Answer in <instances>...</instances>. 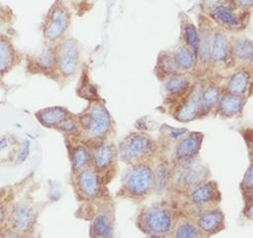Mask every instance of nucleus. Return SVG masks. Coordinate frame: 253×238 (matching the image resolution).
<instances>
[{
	"instance_id": "nucleus-1",
	"label": "nucleus",
	"mask_w": 253,
	"mask_h": 238,
	"mask_svg": "<svg viewBox=\"0 0 253 238\" xmlns=\"http://www.w3.org/2000/svg\"><path fill=\"white\" fill-rule=\"evenodd\" d=\"M80 132L89 140L105 141L113 128L110 113L101 101H93L77 115Z\"/></svg>"
},
{
	"instance_id": "nucleus-2",
	"label": "nucleus",
	"mask_w": 253,
	"mask_h": 238,
	"mask_svg": "<svg viewBox=\"0 0 253 238\" xmlns=\"http://www.w3.org/2000/svg\"><path fill=\"white\" fill-rule=\"evenodd\" d=\"M154 189L153 169L145 162L130 165L125 172L121 192L131 199H143Z\"/></svg>"
},
{
	"instance_id": "nucleus-3",
	"label": "nucleus",
	"mask_w": 253,
	"mask_h": 238,
	"mask_svg": "<svg viewBox=\"0 0 253 238\" xmlns=\"http://www.w3.org/2000/svg\"><path fill=\"white\" fill-rule=\"evenodd\" d=\"M71 24V12L63 0H55L44 15L41 30L42 38L50 44L65 38Z\"/></svg>"
},
{
	"instance_id": "nucleus-4",
	"label": "nucleus",
	"mask_w": 253,
	"mask_h": 238,
	"mask_svg": "<svg viewBox=\"0 0 253 238\" xmlns=\"http://www.w3.org/2000/svg\"><path fill=\"white\" fill-rule=\"evenodd\" d=\"M156 144L151 136L144 132H130L119 144L118 155L121 161L133 165L143 163L155 152Z\"/></svg>"
},
{
	"instance_id": "nucleus-5",
	"label": "nucleus",
	"mask_w": 253,
	"mask_h": 238,
	"mask_svg": "<svg viewBox=\"0 0 253 238\" xmlns=\"http://www.w3.org/2000/svg\"><path fill=\"white\" fill-rule=\"evenodd\" d=\"M138 228L151 238H165L173 228L171 211L161 205H152L141 210L136 220Z\"/></svg>"
},
{
	"instance_id": "nucleus-6",
	"label": "nucleus",
	"mask_w": 253,
	"mask_h": 238,
	"mask_svg": "<svg viewBox=\"0 0 253 238\" xmlns=\"http://www.w3.org/2000/svg\"><path fill=\"white\" fill-rule=\"evenodd\" d=\"M205 15L216 26L232 33H239L246 29L250 19V11L237 9L231 0H226Z\"/></svg>"
},
{
	"instance_id": "nucleus-7",
	"label": "nucleus",
	"mask_w": 253,
	"mask_h": 238,
	"mask_svg": "<svg viewBox=\"0 0 253 238\" xmlns=\"http://www.w3.org/2000/svg\"><path fill=\"white\" fill-rule=\"evenodd\" d=\"M58 76L63 79L73 77L79 67L80 45L76 39L65 37L55 43Z\"/></svg>"
},
{
	"instance_id": "nucleus-8",
	"label": "nucleus",
	"mask_w": 253,
	"mask_h": 238,
	"mask_svg": "<svg viewBox=\"0 0 253 238\" xmlns=\"http://www.w3.org/2000/svg\"><path fill=\"white\" fill-rule=\"evenodd\" d=\"M198 24L200 34V46L196 69H198L201 74H206L212 68L211 45L215 26H213L214 23L205 14H201L199 16Z\"/></svg>"
},
{
	"instance_id": "nucleus-9",
	"label": "nucleus",
	"mask_w": 253,
	"mask_h": 238,
	"mask_svg": "<svg viewBox=\"0 0 253 238\" xmlns=\"http://www.w3.org/2000/svg\"><path fill=\"white\" fill-rule=\"evenodd\" d=\"M203 82L196 81L191 90L174 108L173 118L180 122H190L201 119V92Z\"/></svg>"
},
{
	"instance_id": "nucleus-10",
	"label": "nucleus",
	"mask_w": 253,
	"mask_h": 238,
	"mask_svg": "<svg viewBox=\"0 0 253 238\" xmlns=\"http://www.w3.org/2000/svg\"><path fill=\"white\" fill-rule=\"evenodd\" d=\"M181 163V168L176 176V184L178 186L192 191L209 181L210 170L207 166L203 165L197 157Z\"/></svg>"
},
{
	"instance_id": "nucleus-11",
	"label": "nucleus",
	"mask_w": 253,
	"mask_h": 238,
	"mask_svg": "<svg viewBox=\"0 0 253 238\" xmlns=\"http://www.w3.org/2000/svg\"><path fill=\"white\" fill-rule=\"evenodd\" d=\"M229 55L234 68H253V40L243 36L229 37Z\"/></svg>"
},
{
	"instance_id": "nucleus-12",
	"label": "nucleus",
	"mask_w": 253,
	"mask_h": 238,
	"mask_svg": "<svg viewBox=\"0 0 253 238\" xmlns=\"http://www.w3.org/2000/svg\"><path fill=\"white\" fill-rule=\"evenodd\" d=\"M75 190L84 199L98 198L102 191L100 174L93 167H87L75 174Z\"/></svg>"
},
{
	"instance_id": "nucleus-13",
	"label": "nucleus",
	"mask_w": 253,
	"mask_h": 238,
	"mask_svg": "<svg viewBox=\"0 0 253 238\" xmlns=\"http://www.w3.org/2000/svg\"><path fill=\"white\" fill-rule=\"evenodd\" d=\"M253 90V68H235L223 86V92L249 98Z\"/></svg>"
},
{
	"instance_id": "nucleus-14",
	"label": "nucleus",
	"mask_w": 253,
	"mask_h": 238,
	"mask_svg": "<svg viewBox=\"0 0 253 238\" xmlns=\"http://www.w3.org/2000/svg\"><path fill=\"white\" fill-rule=\"evenodd\" d=\"M188 198L192 205L206 210L209 208H212L210 205H214L218 203L221 197L216 183L213 181H207L206 183L192 190Z\"/></svg>"
},
{
	"instance_id": "nucleus-15",
	"label": "nucleus",
	"mask_w": 253,
	"mask_h": 238,
	"mask_svg": "<svg viewBox=\"0 0 253 238\" xmlns=\"http://www.w3.org/2000/svg\"><path fill=\"white\" fill-rule=\"evenodd\" d=\"M211 62L213 67H232L229 55V38L222 28L215 25L211 45Z\"/></svg>"
},
{
	"instance_id": "nucleus-16",
	"label": "nucleus",
	"mask_w": 253,
	"mask_h": 238,
	"mask_svg": "<svg viewBox=\"0 0 253 238\" xmlns=\"http://www.w3.org/2000/svg\"><path fill=\"white\" fill-rule=\"evenodd\" d=\"M92 151V167L99 173H104L114 165L118 155V149L113 143L98 141Z\"/></svg>"
},
{
	"instance_id": "nucleus-17",
	"label": "nucleus",
	"mask_w": 253,
	"mask_h": 238,
	"mask_svg": "<svg viewBox=\"0 0 253 238\" xmlns=\"http://www.w3.org/2000/svg\"><path fill=\"white\" fill-rule=\"evenodd\" d=\"M36 218V211L34 207L24 201L18 202L12 206L9 215V221L14 231L25 233L29 231Z\"/></svg>"
},
{
	"instance_id": "nucleus-18",
	"label": "nucleus",
	"mask_w": 253,
	"mask_h": 238,
	"mask_svg": "<svg viewBox=\"0 0 253 238\" xmlns=\"http://www.w3.org/2000/svg\"><path fill=\"white\" fill-rule=\"evenodd\" d=\"M195 82L188 73L174 75L162 82L166 98L175 103V106L191 90Z\"/></svg>"
},
{
	"instance_id": "nucleus-19",
	"label": "nucleus",
	"mask_w": 253,
	"mask_h": 238,
	"mask_svg": "<svg viewBox=\"0 0 253 238\" xmlns=\"http://www.w3.org/2000/svg\"><path fill=\"white\" fill-rule=\"evenodd\" d=\"M204 134L198 131H191L179 139L175 147V157L180 162L198 157L202 147Z\"/></svg>"
},
{
	"instance_id": "nucleus-20",
	"label": "nucleus",
	"mask_w": 253,
	"mask_h": 238,
	"mask_svg": "<svg viewBox=\"0 0 253 238\" xmlns=\"http://www.w3.org/2000/svg\"><path fill=\"white\" fill-rule=\"evenodd\" d=\"M29 65L32 66L33 71H38L49 77L51 75L59 77L57 72L55 45L47 44L46 46H44L39 54L32 57Z\"/></svg>"
},
{
	"instance_id": "nucleus-21",
	"label": "nucleus",
	"mask_w": 253,
	"mask_h": 238,
	"mask_svg": "<svg viewBox=\"0 0 253 238\" xmlns=\"http://www.w3.org/2000/svg\"><path fill=\"white\" fill-rule=\"evenodd\" d=\"M196 224L205 235L216 234L225 227L223 212L216 207L203 210L198 214Z\"/></svg>"
},
{
	"instance_id": "nucleus-22",
	"label": "nucleus",
	"mask_w": 253,
	"mask_h": 238,
	"mask_svg": "<svg viewBox=\"0 0 253 238\" xmlns=\"http://www.w3.org/2000/svg\"><path fill=\"white\" fill-rule=\"evenodd\" d=\"M248 98L223 92L215 110V115L221 119H236L242 115Z\"/></svg>"
},
{
	"instance_id": "nucleus-23",
	"label": "nucleus",
	"mask_w": 253,
	"mask_h": 238,
	"mask_svg": "<svg viewBox=\"0 0 253 238\" xmlns=\"http://www.w3.org/2000/svg\"><path fill=\"white\" fill-rule=\"evenodd\" d=\"M222 93L223 88L216 81L203 82L201 92V119L215 112Z\"/></svg>"
},
{
	"instance_id": "nucleus-24",
	"label": "nucleus",
	"mask_w": 253,
	"mask_h": 238,
	"mask_svg": "<svg viewBox=\"0 0 253 238\" xmlns=\"http://www.w3.org/2000/svg\"><path fill=\"white\" fill-rule=\"evenodd\" d=\"M71 113L64 107L52 106L38 110L35 117L38 121L47 128H58Z\"/></svg>"
},
{
	"instance_id": "nucleus-25",
	"label": "nucleus",
	"mask_w": 253,
	"mask_h": 238,
	"mask_svg": "<svg viewBox=\"0 0 253 238\" xmlns=\"http://www.w3.org/2000/svg\"><path fill=\"white\" fill-rule=\"evenodd\" d=\"M19 61L18 52L11 40V39L2 34L0 40V72L3 77L9 73Z\"/></svg>"
},
{
	"instance_id": "nucleus-26",
	"label": "nucleus",
	"mask_w": 253,
	"mask_h": 238,
	"mask_svg": "<svg viewBox=\"0 0 253 238\" xmlns=\"http://www.w3.org/2000/svg\"><path fill=\"white\" fill-rule=\"evenodd\" d=\"M181 40L183 44L189 47L195 55L198 57L199 46H200V34L199 29L185 14H181Z\"/></svg>"
},
{
	"instance_id": "nucleus-27",
	"label": "nucleus",
	"mask_w": 253,
	"mask_h": 238,
	"mask_svg": "<svg viewBox=\"0 0 253 238\" xmlns=\"http://www.w3.org/2000/svg\"><path fill=\"white\" fill-rule=\"evenodd\" d=\"M69 157L72 173L74 175L92 165V151L85 144L79 143L76 145H71Z\"/></svg>"
},
{
	"instance_id": "nucleus-28",
	"label": "nucleus",
	"mask_w": 253,
	"mask_h": 238,
	"mask_svg": "<svg viewBox=\"0 0 253 238\" xmlns=\"http://www.w3.org/2000/svg\"><path fill=\"white\" fill-rule=\"evenodd\" d=\"M154 72L157 79L162 82L174 75L181 73L174 61L172 51H161L158 54Z\"/></svg>"
},
{
	"instance_id": "nucleus-29",
	"label": "nucleus",
	"mask_w": 253,
	"mask_h": 238,
	"mask_svg": "<svg viewBox=\"0 0 253 238\" xmlns=\"http://www.w3.org/2000/svg\"><path fill=\"white\" fill-rule=\"evenodd\" d=\"M174 61L181 73H189L197 67V56L185 44L180 43L172 51Z\"/></svg>"
},
{
	"instance_id": "nucleus-30",
	"label": "nucleus",
	"mask_w": 253,
	"mask_h": 238,
	"mask_svg": "<svg viewBox=\"0 0 253 238\" xmlns=\"http://www.w3.org/2000/svg\"><path fill=\"white\" fill-rule=\"evenodd\" d=\"M91 229L95 238H113L114 236L112 219L105 211L99 212L95 215Z\"/></svg>"
},
{
	"instance_id": "nucleus-31",
	"label": "nucleus",
	"mask_w": 253,
	"mask_h": 238,
	"mask_svg": "<svg viewBox=\"0 0 253 238\" xmlns=\"http://www.w3.org/2000/svg\"><path fill=\"white\" fill-rule=\"evenodd\" d=\"M205 235L197 226L188 220H182L177 224L174 231V238H202Z\"/></svg>"
},
{
	"instance_id": "nucleus-32",
	"label": "nucleus",
	"mask_w": 253,
	"mask_h": 238,
	"mask_svg": "<svg viewBox=\"0 0 253 238\" xmlns=\"http://www.w3.org/2000/svg\"><path fill=\"white\" fill-rule=\"evenodd\" d=\"M154 174V190L160 193L165 188L169 177H170V170L169 166L166 162H159L155 168L153 169Z\"/></svg>"
},
{
	"instance_id": "nucleus-33",
	"label": "nucleus",
	"mask_w": 253,
	"mask_h": 238,
	"mask_svg": "<svg viewBox=\"0 0 253 238\" xmlns=\"http://www.w3.org/2000/svg\"><path fill=\"white\" fill-rule=\"evenodd\" d=\"M240 189L242 194L253 190V158L250 159V164L244 173L243 179L240 183Z\"/></svg>"
},
{
	"instance_id": "nucleus-34",
	"label": "nucleus",
	"mask_w": 253,
	"mask_h": 238,
	"mask_svg": "<svg viewBox=\"0 0 253 238\" xmlns=\"http://www.w3.org/2000/svg\"><path fill=\"white\" fill-rule=\"evenodd\" d=\"M240 133L245 141V144L248 149L249 158H253V128L252 127H244L240 130Z\"/></svg>"
},
{
	"instance_id": "nucleus-35",
	"label": "nucleus",
	"mask_w": 253,
	"mask_h": 238,
	"mask_svg": "<svg viewBox=\"0 0 253 238\" xmlns=\"http://www.w3.org/2000/svg\"><path fill=\"white\" fill-rule=\"evenodd\" d=\"M226 0H201V8L203 10V14H207L216 6L224 3Z\"/></svg>"
},
{
	"instance_id": "nucleus-36",
	"label": "nucleus",
	"mask_w": 253,
	"mask_h": 238,
	"mask_svg": "<svg viewBox=\"0 0 253 238\" xmlns=\"http://www.w3.org/2000/svg\"><path fill=\"white\" fill-rule=\"evenodd\" d=\"M233 5L240 10L250 11L253 8V0H231Z\"/></svg>"
},
{
	"instance_id": "nucleus-37",
	"label": "nucleus",
	"mask_w": 253,
	"mask_h": 238,
	"mask_svg": "<svg viewBox=\"0 0 253 238\" xmlns=\"http://www.w3.org/2000/svg\"><path fill=\"white\" fill-rule=\"evenodd\" d=\"M168 127V136H170L171 138H182L187 132H188V129L186 128H173V127H170V126H167Z\"/></svg>"
},
{
	"instance_id": "nucleus-38",
	"label": "nucleus",
	"mask_w": 253,
	"mask_h": 238,
	"mask_svg": "<svg viewBox=\"0 0 253 238\" xmlns=\"http://www.w3.org/2000/svg\"><path fill=\"white\" fill-rule=\"evenodd\" d=\"M29 150H30V148H29V142H28V141H25V143L23 144V147H22L21 151H19V153H18V156H17V158H16V162H17V163L23 162V161L27 158V156H28V154H29Z\"/></svg>"
},
{
	"instance_id": "nucleus-39",
	"label": "nucleus",
	"mask_w": 253,
	"mask_h": 238,
	"mask_svg": "<svg viewBox=\"0 0 253 238\" xmlns=\"http://www.w3.org/2000/svg\"><path fill=\"white\" fill-rule=\"evenodd\" d=\"M242 213L247 219L253 220V203H244Z\"/></svg>"
},
{
	"instance_id": "nucleus-40",
	"label": "nucleus",
	"mask_w": 253,
	"mask_h": 238,
	"mask_svg": "<svg viewBox=\"0 0 253 238\" xmlns=\"http://www.w3.org/2000/svg\"><path fill=\"white\" fill-rule=\"evenodd\" d=\"M244 198V203H253V190L242 194Z\"/></svg>"
},
{
	"instance_id": "nucleus-41",
	"label": "nucleus",
	"mask_w": 253,
	"mask_h": 238,
	"mask_svg": "<svg viewBox=\"0 0 253 238\" xmlns=\"http://www.w3.org/2000/svg\"><path fill=\"white\" fill-rule=\"evenodd\" d=\"M84 0H69V2L70 3H72L73 5H76V4H79V3H81V2H83Z\"/></svg>"
},
{
	"instance_id": "nucleus-42",
	"label": "nucleus",
	"mask_w": 253,
	"mask_h": 238,
	"mask_svg": "<svg viewBox=\"0 0 253 238\" xmlns=\"http://www.w3.org/2000/svg\"><path fill=\"white\" fill-rule=\"evenodd\" d=\"M94 238H95V237H94Z\"/></svg>"
}]
</instances>
